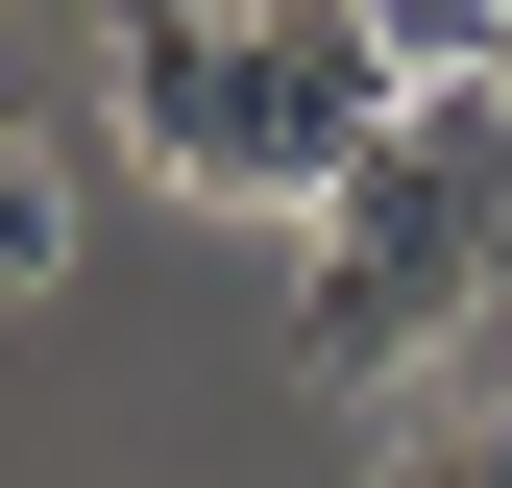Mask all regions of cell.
<instances>
[{
	"instance_id": "6da1fadb",
	"label": "cell",
	"mask_w": 512,
	"mask_h": 488,
	"mask_svg": "<svg viewBox=\"0 0 512 488\" xmlns=\"http://www.w3.org/2000/svg\"><path fill=\"white\" fill-rule=\"evenodd\" d=\"M488 269H512V98H415L391 147L293 220V366L317 391H391V366H439V318H464Z\"/></svg>"
},
{
	"instance_id": "7a4b0ae2",
	"label": "cell",
	"mask_w": 512,
	"mask_h": 488,
	"mask_svg": "<svg viewBox=\"0 0 512 488\" xmlns=\"http://www.w3.org/2000/svg\"><path fill=\"white\" fill-rule=\"evenodd\" d=\"M98 74H122V147L171 196H269V49H244V0H98Z\"/></svg>"
},
{
	"instance_id": "5b68a950",
	"label": "cell",
	"mask_w": 512,
	"mask_h": 488,
	"mask_svg": "<svg viewBox=\"0 0 512 488\" xmlns=\"http://www.w3.org/2000/svg\"><path fill=\"white\" fill-rule=\"evenodd\" d=\"M0 98H25V0H0Z\"/></svg>"
},
{
	"instance_id": "3957f363",
	"label": "cell",
	"mask_w": 512,
	"mask_h": 488,
	"mask_svg": "<svg viewBox=\"0 0 512 488\" xmlns=\"http://www.w3.org/2000/svg\"><path fill=\"white\" fill-rule=\"evenodd\" d=\"M415 98H512V0H366Z\"/></svg>"
},
{
	"instance_id": "277c9868",
	"label": "cell",
	"mask_w": 512,
	"mask_h": 488,
	"mask_svg": "<svg viewBox=\"0 0 512 488\" xmlns=\"http://www.w3.org/2000/svg\"><path fill=\"white\" fill-rule=\"evenodd\" d=\"M366 488H512V440H439V464H366Z\"/></svg>"
}]
</instances>
